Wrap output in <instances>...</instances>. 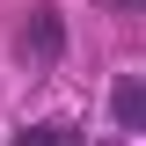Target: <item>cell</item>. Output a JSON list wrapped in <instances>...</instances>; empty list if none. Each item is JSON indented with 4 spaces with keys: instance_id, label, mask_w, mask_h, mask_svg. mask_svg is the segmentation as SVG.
Here are the masks:
<instances>
[{
    "instance_id": "obj_1",
    "label": "cell",
    "mask_w": 146,
    "mask_h": 146,
    "mask_svg": "<svg viewBox=\"0 0 146 146\" xmlns=\"http://www.w3.org/2000/svg\"><path fill=\"white\" fill-rule=\"evenodd\" d=\"M58 51H66V22H58V7H36V15L22 22V58H36V66H51Z\"/></svg>"
},
{
    "instance_id": "obj_2",
    "label": "cell",
    "mask_w": 146,
    "mask_h": 146,
    "mask_svg": "<svg viewBox=\"0 0 146 146\" xmlns=\"http://www.w3.org/2000/svg\"><path fill=\"white\" fill-rule=\"evenodd\" d=\"M110 110H117V131H146V80H117Z\"/></svg>"
},
{
    "instance_id": "obj_3",
    "label": "cell",
    "mask_w": 146,
    "mask_h": 146,
    "mask_svg": "<svg viewBox=\"0 0 146 146\" xmlns=\"http://www.w3.org/2000/svg\"><path fill=\"white\" fill-rule=\"evenodd\" d=\"M22 146H80V131H73V124H29Z\"/></svg>"
},
{
    "instance_id": "obj_4",
    "label": "cell",
    "mask_w": 146,
    "mask_h": 146,
    "mask_svg": "<svg viewBox=\"0 0 146 146\" xmlns=\"http://www.w3.org/2000/svg\"><path fill=\"white\" fill-rule=\"evenodd\" d=\"M117 7H139V0H117Z\"/></svg>"
}]
</instances>
